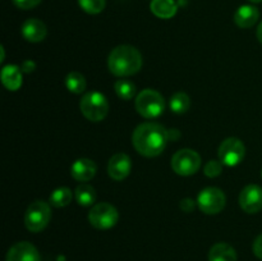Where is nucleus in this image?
<instances>
[{
  "mask_svg": "<svg viewBox=\"0 0 262 261\" xmlns=\"http://www.w3.org/2000/svg\"><path fill=\"white\" fill-rule=\"evenodd\" d=\"M169 141V130L158 123H142L135 129L132 143L137 153L146 158L160 155Z\"/></svg>",
  "mask_w": 262,
  "mask_h": 261,
  "instance_id": "f257e3e1",
  "label": "nucleus"
},
{
  "mask_svg": "<svg viewBox=\"0 0 262 261\" xmlns=\"http://www.w3.org/2000/svg\"><path fill=\"white\" fill-rule=\"evenodd\" d=\"M107 67L114 76H132L142 67V55L135 46L119 45L110 53Z\"/></svg>",
  "mask_w": 262,
  "mask_h": 261,
  "instance_id": "f03ea898",
  "label": "nucleus"
},
{
  "mask_svg": "<svg viewBox=\"0 0 262 261\" xmlns=\"http://www.w3.org/2000/svg\"><path fill=\"white\" fill-rule=\"evenodd\" d=\"M79 109L91 122H101L109 112V102L101 92L90 91L82 96Z\"/></svg>",
  "mask_w": 262,
  "mask_h": 261,
  "instance_id": "7ed1b4c3",
  "label": "nucleus"
},
{
  "mask_svg": "<svg viewBox=\"0 0 262 261\" xmlns=\"http://www.w3.org/2000/svg\"><path fill=\"white\" fill-rule=\"evenodd\" d=\"M164 107H165L164 97L156 90L146 89L136 97V109L138 114L147 119L159 117L164 112Z\"/></svg>",
  "mask_w": 262,
  "mask_h": 261,
  "instance_id": "20e7f679",
  "label": "nucleus"
},
{
  "mask_svg": "<svg viewBox=\"0 0 262 261\" xmlns=\"http://www.w3.org/2000/svg\"><path fill=\"white\" fill-rule=\"evenodd\" d=\"M51 219L50 205L45 201H33L25 214V225L30 232L37 233L48 227Z\"/></svg>",
  "mask_w": 262,
  "mask_h": 261,
  "instance_id": "39448f33",
  "label": "nucleus"
},
{
  "mask_svg": "<svg viewBox=\"0 0 262 261\" xmlns=\"http://www.w3.org/2000/svg\"><path fill=\"white\" fill-rule=\"evenodd\" d=\"M201 166V156L191 148H183L174 154L171 158V168L177 174L183 177L197 173Z\"/></svg>",
  "mask_w": 262,
  "mask_h": 261,
  "instance_id": "423d86ee",
  "label": "nucleus"
},
{
  "mask_svg": "<svg viewBox=\"0 0 262 261\" xmlns=\"http://www.w3.org/2000/svg\"><path fill=\"white\" fill-rule=\"evenodd\" d=\"M119 219L118 210L107 202H100L94 205L89 212V222L96 229H110Z\"/></svg>",
  "mask_w": 262,
  "mask_h": 261,
  "instance_id": "0eeeda50",
  "label": "nucleus"
},
{
  "mask_svg": "<svg viewBox=\"0 0 262 261\" xmlns=\"http://www.w3.org/2000/svg\"><path fill=\"white\" fill-rule=\"evenodd\" d=\"M227 204V197L224 192L216 187H207L200 192L197 197V205L205 214L215 215L223 211Z\"/></svg>",
  "mask_w": 262,
  "mask_h": 261,
  "instance_id": "6e6552de",
  "label": "nucleus"
},
{
  "mask_svg": "<svg viewBox=\"0 0 262 261\" xmlns=\"http://www.w3.org/2000/svg\"><path fill=\"white\" fill-rule=\"evenodd\" d=\"M217 154H219L220 161L224 165L235 166L245 159L246 147L239 138L229 137L223 141Z\"/></svg>",
  "mask_w": 262,
  "mask_h": 261,
  "instance_id": "1a4fd4ad",
  "label": "nucleus"
},
{
  "mask_svg": "<svg viewBox=\"0 0 262 261\" xmlns=\"http://www.w3.org/2000/svg\"><path fill=\"white\" fill-rule=\"evenodd\" d=\"M239 205L243 211L256 214L262 209V188L257 184H248L239 193Z\"/></svg>",
  "mask_w": 262,
  "mask_h": 261,
  "instance_id": "9d476101",
  "label": "nucleus"
},
{
  "mask_svg": "<svg viewBox=\"0 0 262 261\" xmlns=\"http://www.w3.org/2000/svg\"><path fill=\"white\" fill-rule=\"evenodd\" d=\"M132 169V160L127 154L118 153L112 156L107 164V173L114 181H123L127 178Z\"/></svg>",
  "mask_w": 262,
  "mask_h": 261,
  "instance_id": "9b49d317",
  "label": "nucleus"
},
{
  "mask_svg": "<svg viewBox=\"0 0 262 261\" xmlns=\"http://www.w3.org/2000/svg\"><path fill=\"white\" fill-rule=\"evenodd\" d=\"M5 261H41V257L32 243L18 242L9 248Z\"/></svg>",
  "mask_w": 262,
  "mask_h": 261,
  "instance_id": "f8f14e48",
  "label": "nucleus"
},
{
  "mask_svg": "<svg viewBox=\"0 0 262 261\" xmlns=\"http://www.w3.org/2000/svg\"><path fill=\"white\" fill-rule=\"evenodd\" d=\"M97 171V165L91 159H77L71 166V174L76 181L89 182L95 177Z\"/></svg>",
  "mask_w": 262,
  "mask_h": 261,
  "instance_id": "ddd939ff",
  "label": "nucleus"
},
{
  "mask_svg": "<svg viewBox=\"0 0 262 261\" xmlns=\"http://www.w3.org/2000/svg\"><path fill=\"white\" fill-rule=\"evenodd\" d=\"M48 28L45 23L36 18L27 19L22 26V35L30 42H40L46 37Z\"/></svg>",
  "mask_w": 262,
  "mask_h": 261,
  "instance_id": "4468645a",
  "label": "nucleus"
},
{
  "mask_svg": "<svg viewBox=\"0 0 262 261\" xmlns=\"http://www.w3.org/2000/svg\"><path fill=\"white\" fill-rule=\"evenodd\" d=\"M260 18V12L253 5H242L234 14V22L241 28H250L256 25Z\"/></svg>",
  "mask_w": 262,
  "mask_h": 261,
  "instance_id": "2eb2a0df",
  "label": "nucleus"
},
{
  "mask_svg": "<svg viewBox=\"0 0 262 261\" xmlns=\"http://www.w3.org/2000/svg\"><path fill=\"white\" fill-rule=\"evenodd\" d=\"M2 82L9 91H17L22 84V72L17 66H7L2 69Z\"/></svg>",
  "mask_w": 262,
  "mask_h": 261,
  "instance_id": "dca6fc26",
  "label": "nucleus"
},
{
  "mask_svg": "<svg viewBox=\"0 0 262 261\" xmlns=\"http://www.w3.org/2000/svg\"><path fill=\"white\" fill-rule=\"evenodd\" d=\"M209 261H237V252L228 243H216L210 250Z\"/></svg>",
  "mask_w": 262,
  "mask_h": 261,
  "instance_id": "f3484780",
  "label": "nucleus"
},
{
  "mask_svg": "<svg viewBox=\"0 0 262 261\" xmlns=\"http://www.w3.org/2000/svg\"><path fill=\"white\" fill-rule=\"evenodd\" d=\"M150 9L156 17L161 19H169L177 13V4L174 0H152Z\"/></svg>",
  "mask_w": 262,
  "mask_h": 261,
  "instance_id": "a211bd4d",
  "label": "nucleus"
},
{
  "mask_svg": "<svg viewBox=\"0 0 262 261\" xmlns=\"http://www.w3.org/2000/svg\"><path fill=\"white\" fill-rule=\"evenodd\" d=\"M74 194H76L77 202L81 206H91L96 201V191L90 184H79L76 188V191H74Z\"/></svg>",
  "mask_w": 262,
  "mask_h": 261,
  "instance_id": "6ab92c4d",
  "label": "nucleus"
},
{
  "mask_svg": "<svg viewBox=\"0 0 262 261\" xmlns=\"http://www.w3.org/2000/svg\"><path fill=\"white\" fill-rule=\"evenodd\" d=\"M72 197H73V193H72V191L68 187H59V188L54 189L53 193L50 194L49 201H50L53 206L64 207L71 204Z\"/></svg>",
  "mask_w": 262,
  "mask_h": 261,
  "instance_id": "aec40b11",
  "label": "nucleus"
},
{
  "mask_svg": "<svg viewBox=\"0 0 262 261\" xmlns=\"http://www.w3.org/2000/svg\"><path fill=\"white\" fill-rule=\"evenodd\" d=\"M189 106H191V99L186 92H177L171 96L170 109L173 113L183 114V113L188 112Z\"/></svg>",
  "mask_w": 262,
  "mask_h": 261,
  "instance_id": "412c9836",
  "label": "nucleus"
},
{
  "mask_svg": "<svg viewBox=\"0 0 262 261\" xmlns=\"http://www.w3.org/2000/svg\"><path fill=\"white\" fill-rule=\"evenodd\" d=\"M66 86L73 94H82L86 90V79L78 72H71L66 78Z\"/></svg>",
  "mask_w": 262,
  "mask_h": 261,
  "instance_id": "4be33fe9",
  "label": "nucleus"
},
{
  "mask_svg": "<svg viewBox=\"0 0 262 261\" xmlns=\"http://www.w3.org/2000/svg\"><path fill=\"white\" fill-rule=\"evenodd\" d=\"M115 92L123 100H130L136 95V84L129 79H118L115 82Z\"/></svg>",
  "mask_w": 262,
  "mask_h": 261,
  "instance_id": "5701e85b",
  "label": "nucleus"
},
{
  "mask_svg": "<svg viewBox=\"0 0 262 261\" xmlns=\"http://www.w3.org/2000/svg\"><path fill=\"white\" fill-rule=\"evenodd\" d=\"M78 4L89 14H99L104 10L106 0H78Z\"/></svg>",
  "mask_w": 262,
  "mask_h": 261,
  "instance_id": "b1692460",
  "label": "nucleus"
},
{
  "mask_svg": "<svg viewBox=\"0 0 262 261\" xmlns=\"http://www.w3.org/2000/svg\"><path fill=\"white\" fill-rule=\"evenodd\" d=\"M223 165H224V164H223L222 161H217V160L207 161V164L205 165V169H204L205 176H207L209 178H215V177H217L223 171Z\"/></svg>",
  "mask_w": 262,
  "mask_h": 261,
  "instance_id": "393cba45",
  "label": "nucleus"
},
{
  "mask_svg": "<svg viewBox=\"0 0 262 261\" xmlns=\"http://www.w3.org/2000/svg\"><path fill=\"white\" fill-rule=\"evenodd\" d=\"M14 3L15 7L20 8V9H32V8L37 7L41 3V0H12Z\"/></svg>",
  "mask_w": 262,
  "mask_h": 261,
  "instance_id": "a878e982",
  "label": "nucleus"
},
{
  "mask_svg": "<svg viewBox=\"0 0 262 261\" xmlns=\"http://www.w3.org/2000/svg\"><path fill=\"white\" fill-rule=\"evenodd\" d=\"M252 250H253V253L256 255V257L261 258L262 260V233L257 238H256L255 242H253Z\"/></svg>",
  "mask_w": 262,
  "mask_h": 261,
  "instance_id": "bb28decb",
  "label": "nucleus"
},
{
  "mask_svg": "<svg viewBox=\"0 0 262 261\" xmlns=\"http://www.w3.org/2000/svg\"><path fill=\"white\" fill-rule=\"evenodd\" d=\"M181 209L186 212H191L194 209V201L192 199H184L181 201Z\"/></svg>",
  "mask_w": 262,
  "mask_h": 261,
  "instance_id": "cd10ccee",
  "label": "nucleus"
},
{
  "mask_svg": "<svg viewBox=\"0 0 262 261\" xmlns=\"http://www.w3.org/2000/svg\"><path fill=\"white\" fill-rule=\"evenodd\" d=\"M33 69H35V63H33V61L27 60L23 63V66H22L23 72H26V73H30V72H32Z\"/></svg>",
  "mask_w": 262,
  "mask_h": 261,
  "instance_id": "c85d7f7f",
  "label": "nucleus"
},
{
  "mask_svg": "<svg viewBox=\"0 0 262 261\" xmlns=\"http://www.w3.org/2000/svg\"><path fill=\"white\" fill-rule=\"evenodd\" d=\"M257 38H258V41L262 44V22L258 25V27H257Z\"/></svg>",
  "mask_w": 262,
  "mask_h": 261,
  "instance_id": "c756f323",
  "label": "nucleus"
},
{
  "mask_svg": "<svg viewBox=\"0 0 262 261\" xmlns=\"http://www.w3.org/2000/svg\"><path fill=\"white\" fill-rule=\"evenodd\" d=\"M248 2H251V3H261L262 0H248Z\"/></svg>",
  "mask_w": 262,
  "mask_h": 261,
  "instance_id": "7c9ffc66",
  "label": "nucleus"
},
{
  "mask_svg": "<svg viewBox=\"0 0 262 261\" xmlns=\"http://www.w3.org/2000/svg\"><path fill=\"white\" fill-rule=\"evenodd\" d=\"M261 173H262V171H261Z\"/></svg>",
  "mask_w": 262,
  "mask_h": 261,
  "instance_id": "2f4dec72",
  "label": "nucleus"
}]
</instances>
